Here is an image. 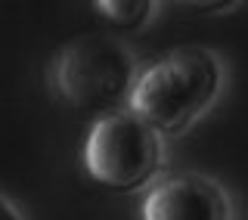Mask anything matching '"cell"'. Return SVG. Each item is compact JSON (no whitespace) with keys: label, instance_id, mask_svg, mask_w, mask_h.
Wrapping results in <instances>:
<instances>
[{"label":"cell","instance_id":"obj_1","mask_svg":"<svg viewBox=\"0 0 248 220\" xmlns=\"http://www.w3.org/2000/svg\"><path fill=\"white\" fill-rule=\"evenodd\" d=\"M223 68L211 50L183 47L137 75L127 109L158 137H177L217 99Z\"/></svg>","mask_w":248,"mask_h":220},{"label":"cell","instance_id":"obj_2","mask_svg":"<svg viewBox=\"0 0 248 220\" xmlns=\"http://www.w3.org/2000/svg\"><path fill=\"white\" fill-rule=\"evenodd\" d=\"M137 81L134 53L115 37H78L50 65L53 93L65 106L90 115H112L130 99Z\"/></svg>","mask_w":248,"mask_h":220},{"label":"cell","instance_id":"obj_3","mask_svg":"<svg viewBox=\"0 0 248 220\" xmlns=\"http://www.w3.org/2000/svg\"><path fill=\"white\" fill-rule=\"evenodd\" d=\"M84 168L99 186L134 192L158 174L161 137L130 109H118L93 121L84 140Z\"/></svg>","mask_w":248,"mask_h":220},{"label":"cell","instance_id":"obj_4","mask_svg":"<svg viewBox=\"0 0 248 220\" xmlns=\"http://www.w3.org/2000/svg\"><path fill=\"white\" fill-rule=\"evenodd\" d=\"M230 199L211 177L174 174L146 192L140 220H230Z\"/></svg>","mask_w":248,"mask_h":220},{"label":"cell","instance_id":"obj_5","mask_svg":"<svg viewBox=\"0 0 248 220\" xmlns=\"http://www.w3.org/2000/svg\"><path fill=\"white\" fill-rule=\"evenodd\" d=\"M93 10L103 16L112 28L137 31L152 19L155 3H149V0H99V3H93Z\"/></svg>","mask_w":248,"mask_h":220},{"label":"cell","instance_id":"obj_6","mask_svg":"<svg viewBox=\"0 0 248 220\" xmlns=\"http://www.w3.org/2000/svg\"><path fill=\"white\" fill-rule=\"evenodd\" d=\"M0 220H22V214L16 211V205L6 195H0Z\"/></svg>","mask_w":248,"mask_h":220}]
</instances>
